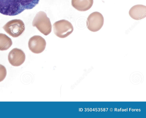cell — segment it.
<instances>
[{
  "instance_id": "cell-1",
  "label": "cell",
  "mask_w": 146,
  "mask_h": 118,
  "mask_svg": "<svg viewBox=\"0 0 146 118\" xmlns=\"http://www.w3.org/2000/svg\"><path fill=\"white\" fill-rule=\"evenodd\" d=\"M39 0H0V13L7 15H18L35 7Z\"/></svg>"
},
{
  "instance_id": "cell-2",
  "label": "cell",
  "mask_w": 146,
  "mask_h": 118,
  "mask_svg": "<svg viewBox=\"0 0 146 118\" xmlns=\"http://www.w3.org/2000/svg\"><path fill=\"white\" fill-rule=\"evenodd\" d=\"M32 25L45 35H48L51 31L52 25L50 19L43 11H40L36 13L33 21Z\"/></svg>"
},
{
  "instance_id": "cell-3",
  "label": "cell",
  "mask_w": 146,
  "mask_h": 118,
  "mask_svg": "<svg viewBox=\"0 0 146 118\" xmlns=\"http://www.w3.org/2000/svg\"><path fill=\"white\" fill-rule=\"evenodd\" d=\"M53 27L54 34L58 37L62 38L68 36L74 30L71 23L65 19L56 21L53 24Z\"/></svg>"
},
{
  "instance_id": "cell-4",
  "label": "cell",
  "mask_w": 146,
  "mask_h": 118,
  "mask_svg": "<svg viewBox=\"0 0 146 118\" xmlns=\"http://www.w3.org/2000/svg\"><path fill=\"white\" fill-rule=\"evenodd\" d=\"M5 31L13 37H17L23 32L25 25L23 21L19 19H14L7 22L3 27Z\"/></svg>"
},
{
  "instance_id": "cell-5",
  "label": "cell",
  "mask_w": 146,
  "mask_h": 118,
  "mask_svg": "<svg viewBox=\"0 0 146 118\" xmlns=\"http://www.w3.org/2000/svg\"><path fill=\"white\" fill-rule=\"evenodd\" d=\"M104 18L100 13L96 11L91 13L86 21L88 29L90 31L95 32L99 30L103 26Z\"/></svg>"
},
{
  "instance_id": "cell-6",
  "label": "cell",
  "mask_w": 146,
  "mask_h": 118,
  "mask_svg": "<svg viewBox=\"0 0 146 118\" xmlns=\"http://www.w3.org/2000/svg\"><path fill=\"white\" fill-rule=\"evenodd\" d=\"M46 42L45 39L41 36L36 35L31 37L28 42L29 49L34 53L39 54L45 49Z\"/></svg>"
},
{
  "instance_id": "cell-7",
  "label": "cell",
  "mask_w": 146,
  "mask_h": 118,
  "mask_svg": "<svg viewBox=\"0 0 146 118\" xmlns=\"http://www.w3.org/2000/svg\"><path fill=\"white\" fill-rule=\"evenodd\" d=\"M25 59V55L21 49L17 48L13 49L9 52L8 60L12 65L17 67L21 65Z\"/></svg>"
},
{
  "instance_id": "cell-8",
  "label": "cell",
  "mask_w": 146,
  "mask_h": 118,
  "mask_svg": "<svg viewBox=\"0 0 146 118\" xmlns=\"http://www.w3.org/2000/svg\"><path fill=\"white\" fill-rule=\"evenodd\" d=\"M146 6L138 4L135 5L130 9L129 13L130 17L134 19L139 20L146 16Z\"/></svg>"
},
{
  "instance_id": "cell-9",
  "label": "cell",
  "mask_w": 146,
  "mask_h": 118,
  "mask_svg": "<svg viewBox=\"0 0 146 118\" xmlns=\"http://www.w3.org/2000/svg\"><path fill=\"white\" fill-rule=\"evenodd\" d=\"M93 0H72V6L78 11H86L92 6Z\"/></svg>"
},
{
  "instance_id": "cell-10",
  "label": "cell",
  "mask_w": 146,
  "mask_h": 118,
  "mask_svg": "<svg viewBox=\"0 0 146 118\" xmlns=\"http://www.w3.org/2000/svg\"><path fill=\"white\" fill-rule=\"evenodd\" d=\"M11 39L6 34L0 33V50L5 51L8 49L12 45Z\"/></svg>"
},
{
  "instance_id": "cell-11",
  "label": "cell",
  "mask_w": 146,
  "mask_h": 118,
  "mask_svg": "<svg viewBox=\"0 0 146 118\" xmlns=\"http://www.w3.org/2000/svg\"><path fill=\"white\" fill-rule=\"evenodd\" d=\"M7 75V70L5 67L0 64V82L2 81Z\"/></svg>"
},
{
  "instance_id": "cell-12",
  "label": "cell",
  "mask_w": 146,
  "mask_h": 118,
  "mask_svg": "<svg viewBox=\"0 0 146 118\" xmlns=\"http://www.w3.org/2000/svg\"><path fill=\"white\" fill-rule=\"evenodd\" d=\"M110 111H113V109H112V108H111L110 109Z\"/></svg>"
},
{
  "instance_id": "cell-13",
  "label": "cell",
  "mask_w": 146,
  "mask_h": 118,
  "mask_svg": "<svg viewBox=\"0 0 146 118\" xmlns=\"http://www.w3.org/2000/svg\"><path fill=\"white\" fill-rule=\"evenodd\" d=\"M103 111H105V108H104L103 109Z\"/></svg>"
},
{
  "instance_id": "cell-14",
  "label": "cell",
  "mask_w": 146,
  "mask_h": 118,
  "mask_svg": "<svg viewBox=\"0 0 146 118\" xmlns=\"http://www.w3.org/2000/svg\"><path fill=\"white\" fill-rule=\"evenodd\" d=\"M117 110V108H115V110H116V111H117L116 110Z\"/></svg>"
},
{
  "instance_id": "cell-15",
  "label": "cell",
  "mask_w": 146,
  "mask_h": 118,
  "mask_svg": "<svg viewBox=\"0 0 146 118\" xmlns=\"http://www.w3.org/2000/svg\"><path fill=\"white\" fill-rule=\"evenodd\" d=\"M97 108H96V111H97Z\"/></svg>"
},
{
  "instance_id": "cell-16",
  "label": "cell",
  "mask_w": 146,
  "mask_h": 118,
  "mask_svg": "<svg viewBox=\"0 0 146 118\" xmlns=\"http://www.w3.org/2000/svg\"><path fill=\"white\" fill-rule=\"evenodd\" d=\"M90 111H92V108H90Z\"/></svg>"
},
{
  "instance_id": "cell-17",
  "label": "cell",
  "mask_w": 146,
  "mask_h": 118,
  "mask_svg": "<svg viewBox=\"0 0 146 118\" xmlns=\"http://www.w3.org/2000/svg\"><path fill=\"white\" fill-rule=\"evenodd\" d=\"M131 108H129V111H130V110H131Z\"/></svg>"
},
{
  "instance_id": "cell-18",
  "label": "cell",
  "mask_w": 146,
  "mask_h": 118,
  "mask_svg": "<svg viewBox=\"0 0 146 118\" xmlns=\"http://www.w3.org/2000/svg\"><path fill=\"white\" fill-rule=\"evenodd\" d=\"M98 109H99L98 111H100V108H98Z\"/></svg>"
},
{
  "instance_id": "cell-19",
  "label": "cell",
  "mask_w": 146,
  "mask_h": 118,
  "mask_svg": "<svg viewBox=\"0 0 146 118\" xmlns=\"http://www.w3.org/2000/svg\"><path fill=\"white\" fill-rule=\"evenodd\" d=\"M124 111V109H122V111Z\"/></svg>"
},
{
  "instance_id": "cell-20",
  "label": "cell",
  "mask_w": 146,
  "mask_h": 118,
  "mask_svg": "<svg viewBox=\"0 0 146 118\" xmlns=\"http://www.w3.org/2000/svg\"><path fill=\"white\" fill-rule=\"evenodd\" d=\"M117 110H118L117 111H119V109H117Z\"/></svg>"
},
{
  "instance_id": "cell-21",
  "label": "cell",
  "mask_w": 146,
  "mask_h": 118,
  "mask_svg": "<svg viewBox=\"0 0 146 118\" xmlns=\"http://www.w3.org/2000/svg\"><path fill=\"white\" fill-rule=\"evenodd\" d=\"M124 111H126V109H124Z\"/></svg>"
},
{
  "instance_id": "cell-22",
  "label": "cell",
  "mask_w": 146,
  "mask_h": 118,
  "mask_svg": "<svg viewBox=\"0 0 146 118\" xmlns=\"http://www.w3.org/2000/svg\"><path fill=\"white\" fill-rule=\"evenodd\" d=\"M101 111H103V110L101 108Z\"/></svg>"
},
{
  "instance_id": "cell-23",
  "label": "cell",
  "mask_w": 146,
  "mask_h": 118,
  "mask_svg": "<svg viewBox=\"0 0 146 118\" xmlns=\"http://www.w3.org/2000/svg\"><path fill=\"white\" fill-rule=\"evenodd\" d=\"M136 111H138V109H136Z\"/></svg>"
},
{
  "instance_id": "cell-24",
  "label": "cell",
  "mask_w": 146,
  "mask_h": 118,
  "mask_svg": "<svg viewBox=\"0 0 146 118\" xmlns=\"http://www.w3.org/2000/svg\"><path fill=\"white\" fill-rule=\"evenodd\" d=\"M132 111H134V109H132Z\"/></svg>"
},
{
  "instance_id": "cell-25",
  "label": "cell",
  "mask_w": 146,
  "mask_h": 118,
  "mask_svg": "<svg viewBox=\"0 0 146 118\" xmlns=\"http://www.w3.org/2000/svg\"><path fill=\"white\" fill-rule=\"evenodd\" d=\"M93 111H95V110H94V109H93Z\"/></svg>"
},
{
  "instance_id": "cell-26",
  "label": "cell",
  "mask_w": 146,
  "mask_h": 118,
  "mask_svg": "<svg viewBox=\"0 0 146 118\" xmlns=\"http://www.w3.org/2000/svg\"><path fill=\"white\" fill-rule=\"evenodd\" d=\"M139 111H140V109H139Z\"/></svg>"
},
{
  "instance_id": "cell-27",
  "label": "cell",
  "mask_w": 146,
  "mask_h": 118,
  "mask_svg": "<svg viewBox=\"0 0 146 118\" xmlns=\"http://www.w3.org/2000/svg\"><path fill=\"white\" fill-rule=\"evenodd\" d=\"M121 108H120V111H121Z\"/></svg>"
},
{
  "instance_id": "cell-28",
  "label": "cell",
  "mask_w": 146,
  "mask_h": 118,
  "mask_svg": "<svg viewBox=\"0 0 146 118\" xmlns=\"http://www.w3.org/2000/svg\"><path fill=\"white\" fill-rule=\"evenodd\" d=\"M135 109H134L135 111Z\"/></svg>"
}]
</instances>
